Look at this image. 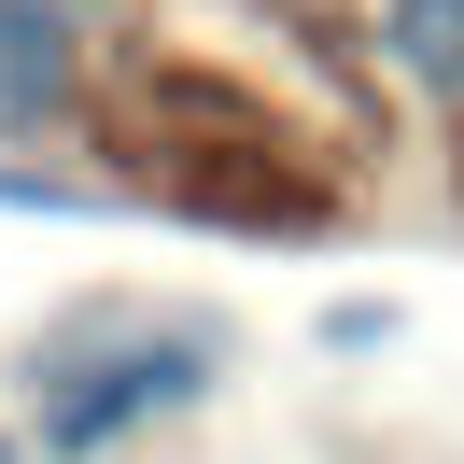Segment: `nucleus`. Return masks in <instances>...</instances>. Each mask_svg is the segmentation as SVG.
<instances>
[{
  "label": "nucleus",
  "mask_w": 464,
  "mask_h": 464,
  "mask_svg": "<svg viewBox=\"0 0 464 464\" xmlns=\"http://www.w3.org/2000/svg\"><path fill=\"white\" fill-rule=\"evenodd\" d=\"M380 43H394V71H408V85L464 99V0H394V14H380Z\"/></svg>",
  "instance_id": "3"
},
{
  "label": "nucleus",
  "mask_w": 464,
  "mask_h": 464,
  "mask_svg": "<svg viewBox=\"0 0 464 464\" xmlns=\"http://www.w3.org/2000/svg\"><path fill=\"white\" fill-rule=\"evenodd\" d=\"M198 366H211L198 338H141V352H113V366H85L57 408H43V450H99V436H127L141 408H183Z\"/></svg>",
  "instance_id": "1"
},
{
  "label": "nucleus",
  "mask_w": 464,
  "mask_h": 464,
  "mask_svg": "<svg viewBox=\"0 0 464 464\" xmlns=\"http://www.w3.org/2000/svg\"><path fill=\"white\" fill-rule=\"evenodd\" d=\"M71 85V14L57 0H0V127H29Z\"/></svg>",
  "instance_id": "2"
}]
</instances>
